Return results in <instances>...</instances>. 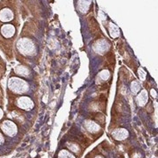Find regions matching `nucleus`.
<instances>
[{"label": "nucleus", "instance_id": "ddd939ff", "mask_svg": "<svg viewBox=\"0 0 158 158\" xmlns=\"http://www.w3.org/2000/svg\"><path fill=\"white\" fill-rule=\"evenodd\" d=\"M2 117H3V111L0 109V118H2Z\"/></svg>", "mask_w": 158, "mask_h": 158}, {"label": "nucleus", "instance_id": "9b49d317", "mask_svg": "<svg viewBox=\"0 0 158 158\" xmlns=\"http://www.w3.org/2000/svg\"><path fill=\"white\" fill-rule=\"evenodd\" d=\"M98 116H99V117H98V116L96 117L97 121H98V123H102V124H103V123H104V120H105V117H104L103 115H98Z\"/></svg>", "mask_w": 158, "mask_h": 158}, {"label": "nucleus", "instance_id": "0eeeda50", "mask_svg": "<svg viewBox=\"0 0 158 158\" xmlns=\"http://www.w3.org/2000/svg\"><path fill=\"white\" fill-rule=\"evenodd\" d=\"M12 11L10 10V9H3L2 11H0V19L2 21H9L12 19Z\"/></svg>", "mask_w": 158, "mask_h": 158}, {"label": "nucleus", "instance_id": "423d86ee", "mask_svg": "<svg viewBox=\"0 0 158 158\" xmlns=\"http://www.w3.org/2000/svg\"><path fill=\"white\" fill-rule=\"evenodd\" d=\"M1 33H2V34L6 38H9V37H11V36H12L14 34V33H15V28L11 25H10V24L5 25V26L2 27Z\"/></svg>", "mask_w": 158, "mask_h": 158}, {"label": "nucleus", "instance_id": "f03ea898", "mask_svg": "<svg viewBox=\"0 0 158 158\" xmlns=\"http://www.w3.org/2000/svg\"><path fill=\"white\" fill-rule=\"evenodd\" d=\"M18 106L24 110H31L34 107V103L29 98L22 97L18 100Z\"/></svg>", "mask_w": 158, "mask_h": 158}, {"label": "nucleus", "instance_id": "6e6552de", "mask_svg": "<svg viewBox=\"0 0 158 158\" xmlns=\"http://www.w3.org/2000/svg\"><path fill=\"white\" fill-rule=\"evenodd\" d=\"M148 101V95H147V92H146V90H142L141 93H140V95L138 96L137 98V102H138V104L140 105V106H144Z\"/></svg>", "mask_w": 158, "mask_h": 158}, {"label": "nucleus", "instance_id": "f8f14e48", "mask_svg": "<svg viewBox=\"0 0 158 158\" xmlns=\"http://www.w3.org/2000/svg\"><path fill=\"white\" fill-rule=\"evenodd\" d=\"M4 141H5V138H4L3 135L0 133V145H1V144H3V143H4Z\"/></svg>", "mask_w": 158, "mask_h": 158}, {"label": "nucleus", "instance_id": "4468645a", "mask_svg": "<svg viewBox=\"0 0 158 158\" xmlns=\"http://www.w3.org/2000/svg\"><path fill=\"white\" fill-rule=\"evenodd\" d=\"M95 158H104V157H103V156H97Z\"/></svg>", "mask_w": 158, "mask_h": 158}, {"label": "nucleus", "instance_id": "20e7f679", "mask_svg": "<svg viewBox=\"0 0 158 158\" xmlns=\"http://www.w3.org/2000/svg\"><path fill=\"white\" fill-rule=\"evenodd\" d=\"M85 127H86V129L88 130L89 132L92 133V134H96L99 130H100V127L98 126V124L97 122H94L90 119L85 120Z\"/></svg>", "mask_w": 158, "mask_h": 158}, {"label": "nucleus", "instance_id": "9d476101", "mask_svg": "<svg viewBox=\"0 0 158 158\" xmlns=\"http://www.w3.org/2000/svg\"><path fill=\"white\" fill-rule=\"evenodd\" d=\"M67 147L69 148V149L70 151H72L74 153H77L80 151V148L77 144V143H74V142H71V143H68L67 144Z\"/></svg>", "mask_w": 158, "mask_h": 158}, {"label": "nucleus", "instance_id": "f257e3e1", "mask_svg": "<svg viewBox=\"0 0 158 158\" xmlns=\"http://www.w3.org/2000/svg\"><path fill=\"white\" fill-rule=\"evenodd\" d=\"M1 129L6 134V135L12 137V136L16 135L18 129L17 126L14 124V122L10 121V120H6L4 121L1 125Z\"/></svg>", "mask_w": 158, "mask_h": 158}, {"label": "nucleus", "instance_id": "1a4fd4ad", "mask_svg": "<svg viewBox=\"0 0 158 158\" xmlns=\"http://www.w3.org/2000/svg\"><path fill=\"white\" fill-rule=\"evenodd\" d=\"M58 158H76L68 150H61L58 154Z\"/></svg>", "mask_w": 158, "mask_h": 158}, {"label": "nucleus", "instance_id": "39448f33", "mask_svg": "<svg viewBox=\"0 0 158 158\" xmlns=\"http://www.w3.org/2000/svg\"><path fill=\"white\" fill-rule=\"evenodd\" d=\"M14 82H13V85H10L11 89L12 88V90H15L16 87H19L18 88V92H24L27 90V88H26V83L23 81V80H20V79L18 78H11Z\"/></svg>", "mask_w": 158, "mask_h": 158}, {"label": "nucleus", "instance_id": "7ed1b4c3", "mask_svg": "<svg viewBox=\"0 0 158 158\" xmlns=\"http://www.w3.org/2000/svg\"><path fill=\"white\" fill-rule=\"evenodd\" d=\"M112 136L117 141H123L128 136V132L127 130L124 128H119V129L114 130L112 133Z\"/></svg>", "mask_w": 158, "mask_h": 158}]
</instances>
